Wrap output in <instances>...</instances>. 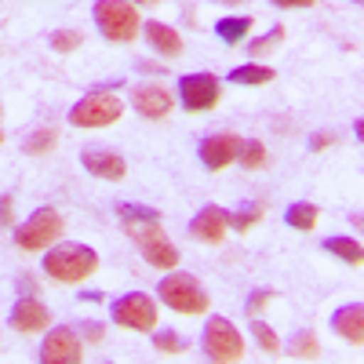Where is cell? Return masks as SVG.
<instances>
[{"instance_id": "1", "label": "cell", "mask_w": 364, "mask_h": 364, "mask_svg": "<svg viewBox=\"0 0 364 364\" xmlns=\"http://www.w3.org/2000/svg\"><path fill=\"white\" fill-rule=\"evenodd\" d=\"M117 219L124 223L128 237L139 245V252L146 255L149 266L157 269H175L178 266V248L168 240V233L161 230V215L146 204H132V200H120L117 204Z\"/></svg>"}, {"instance_id": "2", "label": "cell", "mask_w": 364, "mask_h": 364, "mask_svg": "<svg viewBox=\"0 0 364 364\" xmlns=\"http://www.w3.org/2000/svg\"><path fill=\"white\" fill-rule=\"evenodd\" d=\"M99 269V255L87 245H58L44 255V273L58 284H80Z\"/></svg>"}, {"instance_id": "3", "label": "cell", "mask_w": 364, "mask_h": 364, "mask_svg": "<svg viewBox=\"0 0 364 364\" xmlns=\"http://www.w3.org/2000/svg\"><path fill=\"white\" fill-rule=\"evenodd\" d=\"M157 299L164 306H171L175 314H204L211 306V295L204 291V284L193 273H168L157 284Z\"/></svg>"}, {"instance_id": "4", "label": "cell", "mask_w": 364, "mask_h": 364, "mask_svg": "<svg viewBox=\"0 0 364 364\" xmlns=\"http://www.w3.org/2000/svg\"><path fill=\"white\" fill-rule=\"evenodd\" d=\"M95 26L102 29L106 41H120V44L135 41L139 29H142L132 0H99L95 4Z\"/></svg>"}, {"instance_id": "5", "label": "cell", "mask_w": 364, "mask_h": 364, "mask_svg": "<svg viewBox=\"0 0 364 364\" xmlns=\"http://www.w3.org/2000/svg\"><path fill=\"white\" fill-rule=\"evenodd\" d=\"M124 113V102H120L113 91H91L84 95L73 109H70V124L73 128H109Z\"/></svg>"}, {"instance_id": "6", "label": "cell", "mask_w": 364, "mask_h": 364, "mask_svg": "<svg viewBox=\"0 0 364 364\" xmlns=\"http://www.w3.org/2000/svg\"><path fill=\"white\" fill-rule=\"evenodd\" d=\"M63 230H66L63 215H58L55 208H41V211H33V215L15 230V245L22 252H41V248L55 245V240L63 237Z\"/></svg>"}, {"instance_id": "7", "label": "cell", "mask_w": 364, "mask_h": 364, "mask_svg": "<svg viewBox=\"0 0 364 364\" xmlns=\"http://www.w3.org/2000/svg\"><path fill=\"white\" fill-rule=\"evenodd\" d=\"M109 314H113L117 328H128V331H154L157 328V302L142 291L120 295L109 306Z\"/></svg>"}, {"instance_id": "8", "label": "cell", "mask_w": 364, "mask_h": 364, "mask_svg": "<svg viewBox=\"0 0 364 364\" xmlns=\"http://www.w3.org/2000/svg\"><path fill=\"white\" fill-rule=\"evenodd\" d=\"M204 353L211 360H219V364L240 360V357H245V339H240V331L226 317H211L204 324Z\"/></svg>"}, {"instance_id": "9", "label": "cell", "mask_w": 364, "mask_h": 364, "mask_svg": "<svg viewBox=\"0 0 364 364\" xmlns=\"http://www.w3.org/2000/svg\"><path fill=\"white\" fill-rule=\"evenodd\" d=\"M223 95V84L215 73H186L178 77V102L186 113H204L219 102Z\"/></svg>"}, {"instance_id": "10", "label": "cell", "mask_w": 364, "mask_h": 364, "mask_svg": "<svg viewBox=\"0 0 364 364\" xmlns=\"http://www.w3.org/2000/svg\"><path fill=\"white\" fill-rule=\"evenodd\" d=\"M41 360L44 364H80L84 360V346L73 336V328H55L48 331V339L41 346Z\"/></svg>"}, {"instance_id": "11", "label": "cell", "mask_w": 364, "mask_h": 364, "mask_svg": "<svg viewBox=\"0 0 364 364\" xmlns=\"http://www.w3.org/2000/svg\"><path fill=\"white\" fill-rule=\"evenodd\" d=\"M230 223H226V211L215 208V204H204L197 215L190 219V237L193 240H204V245H223Z\"/></svg>"}, {"instance_id": "12", "label": "cell", "mask_w": 364, "mask_h": 364, "mask_svg": "<svg viewBox=\"0 0 364 364\" xmlns=\"http://www.w3.org/2000/svg\"><path fill=\"white\" fill-rule=\"evenodd\" d=\"M240 142H245V139L226 135V132L208 135V139L200 142V161H204V168L223 171L226 164H233V161H237V154H240Z\"/></svg>"}, {"instance_id": "13", "label": "cell", "mask_w": 364, "mask_h": 364, "mask_svg": "<svg viewBox=\"0 0 364 364\" xmlns=\"http://www.w3.org/2000/svg\"><path fill=\"white\" fill-rule=\"evenodd\" d=\"M80 164L87 168V175L109 178V182H120L128 175V161L113 154V149H80Z\"/></svg>"}, {"instance_id": "14", "label": "cell", "mask_w": 364, "mask_h": 364, "mask_svg": "<svg viewBox=\"0 0 364 364\" xmlns=\"http://www.w3.org/2000/svg\"><path fill=\"white\" fill-rule=\"evenodd\" d=\"M132 106L142 117H149V120H161V117H168L175 109V95L168 87H161V84H146V87L132 91Z\"/></svg>"}, {"instance_id": "15", "label": "cell", "mask_w": 364, "mask_h": 364, "mask_svg": "<svg viewBox=\"0 0 364 364\" xmlns=\"http://www.w3.org/2000/svg\"><path fill=\"white\" fill-rule=\"evenodd\" d=\"M51 324V314L41 299L33 295H22L15 306H11V328L22 331V336H29V331H44Z\"/></svg>"}, {"instance_id": "16", "label": "cell", "mask_w": 364, "mask_h": 364, "mask_svg": "<svg viewBox=\"0 0 364 364\" xmlns=\"http://www.w3.org/2000/svg\"><path fill=\"white\" fill-rule=\"evenodd\" d=\"M331 328H336V336L346 339L350 346H360L364 343V306H360V302L339 306L336 314H331Z\"/></svg>"}, {"instance_id": "17", "label": "cell", "mask_w": 364, "mask_h": 364, "mask_svg": "<svg viewBox=\"0 0 364 364\" xmlns=\"http://www.w3.org/2000/svg\"><path fill=\"white\" fill-rule=\"evenodd\" d=\"M142 29H146V41L154 44V48H157L161 55L175 58V55L182 51V37L175 33V29H171L168 22H157V18H149V22H146Z\"/></svg>"}, {"instance_id": "18", "label": "cell", "mask_w": 364, "mask_h": 364, "mask_svg": "<svg viewBox=\"0 0 364 364\" xmlns=\"http://www.w3.org/2000/svg\"><path fill=\"white\" fill-rule=\"evenodd\" d=\"M273 73L269 66H262V63H245V66H237V70H230V80L233 84H245V87H262V84H269Z\"/></svg>"}, {"instance_id": "19", "label": "cell", "mask_w": 364, "mask_h": 364, "mask_svg": "<svg viewBox=\"0 0 364 364\" xmlns=\"http://www.w3.org/2000/svg\"><path fill=\"white\" fill-rule=\"evenodd\" d=\"M317 204H310V200H299V204H291L288 211H284V223L288 226H295V230H302V233H310L314 226H317Z\"/></svg>"}, {"instance_id": "20", "label": "cell", "mask_w": 364, "mask_h": 364, "mask_svg": "<svg viewBox=\"0 0 364 364\" xmlns=\"http://www.w3.org/2000/svg\"><path fill=\"white\" fill-rule=\"evenodd\" d=\"M324 252L339 255V259L350 262V266H360V259H364V248L357 245L353 237H328V240H324Z\"/></svg>"}, {"instance_id": "21", "label": "cell", "mask_w": 364, "mask_h": 364, "mask_svg": "<svg viewBox=\"0 0 364 364\" xmlns=\"http://www.w3.org/2000/svg\"><path fill=\"white\" fill-rule=\"evenodd\" d=\"M255 22L248 18V15H240V18H223V22H215V33H219V41H226V44H240L248 37V29H252Z\"/></svg>"}, {"instance_id": "22", "label": "cell", "mask_w": 364, "mask_h": 364, "mask_svg": "<svg viewBox=\"0 0 364 364\" xmlns=\"http://www.w3.org/2000/svg\"><path fill=\"white\" fill-rule=\"evenodd\" d=\"M262 215H266L262 204H248V208H240V211H226V223L233 226V233H248Z\"/></svg>"}, {"instance_id": "23", "label": "cell", "mask_w": 364, "mask_h": 364, "mask_svg": "<svg viewBox=\"0 0 364 364\" xmlns=\"http://www.w3.org/2000/svg\"><path fill=\"white\" fill-rule=\"evenodd\" d=\"M237 161L240 164H245V168H262L266 164V146L259 142V139H245V142H240V154H237Z\"/></svg>"}, {"instance_id": "24", "label": "cell", "mask_w": 364, "mask_h": 364, "mask_svg": "<svg viewBox=\"0 0 364 364\" xmlns=\"http://www.w3.org/2000/svg\"><path fill=\"white\" fill-rule=\"evenodd\" d=\"M281 41H284V26H273L266 37H259V41H252V44H248V55H252V58H266V55H269L273 48H277Z\"/></svg>"}, {"instance_id": "25", "label": "cell", "mask_w": 364, "mask_h": 364, "mask_svg": "<svg viewBox=\"0 0 364 364\" xmlns=\"http://www.w3.org/2000/svg\"><path fill=\"white\" fill-rule=\"evenodd\" d=\"M58 142V132H51V128H41V132H33V135H29L26 139V154H33V157H41V154H48V149Z\"/></svg>"}, {"instance_id": "26", "label": "cell", "mask_w": 364, "mask_h": 364, "mask_svg": "<svg viewBox=\"0 0 364 364\" xmlns=\"http://www.w3.org/2000/svg\"><path fill=\"white\" fill-rule=\"evenodd\" d=\"M80 41H84L80 29H58V33H51V37H48V44H51L55 51H77V48H80Z\"/></svg>"}, {"instance_id": "27", "label": "cell", "mask_w": 364, "mask_h": 364, "mask_svg": "<svg viewBox=\"0 0 364 364\" xmlns=\"http://www.w3.org/2000/svg\"><path fill=\"white\" fill-rule=\"evenodd\" d=\"M252 331H255V339H259V346H262L266 353H277V350H281V339L273 336V328H269L266 321L252 317Z\"/></svg>"}, {"instance_id": "28", "label": "cell", "mask_w": 364, "mask_h": 364, "mask_svg": "<svg viewBox=\"0 0 364 364\" xmlns=\"http://www.w3.org/2000/svg\"><path fill=\"white\" fill-rule=\"evenodd\" d=\"M291 353H295V357H317L321 346H317V336H314V331H299V336L291 339Z\"/></svg>"}, {"instance_id": "29", "label": "cell", "mask_w": 364, "mask_h": 364, "mask_svg": "<svg viewBox=\"0 0 364 364\" xmlns=\"http://www.w3.org/2000/svg\"><path fill=\"white\" fill-rule=\"evenodd\" d=\"M154 350L157 353H182V336H175V331H157L154 336Z\"/></svg>"}, {"instance_id": "30", "label": "cell", "mask_w": 364, "mask_h": 364, "mask_svg": "<svg viewBox=\"0 0 364 364\" xmlns=\"http://www.w3.org/2000/svg\"><path fill=\"white\" fill-rule=\"evenodd\" d=\"M269 295H273V291H255V295L248 299V317H259V310L269 302Z\"/></svg>"}, {"instance_id": "31", "label": "cell", "mask_w": 364, "mask_h": 364, "mask_svg": "<svg viewBox=\"0 0 364 364\" xmlns=\"http://www.w3.org/2000/svg\"><path fill=\"white\" fill-rule=\"evenodd\" d=\"M0 226H11V193L0 197Z\"/></svg>"}, {"instance_id": "32", "label": "cell", "mask_w": 364, "mask_h": 364, "mask_svg": "<svg viewBox=\"0 0 364 364\" xmlns=\"http://www.w3.org/2000/svg\"><path fill=\"white\" fill-rule=\"evenodd\" d=\"M277 8H314L317 0H273Z\"/></svg>"}, {"instance_id": "33", "label": "cell", "mask_w": 364, "mask_h": 364, "mask_svg": "<svg viewBox=\"0 0 364 364\" xmlns=\"http://www.w3.org/2000/svg\"><path fill=\"white\" fill-rule=\"evenodd\" d=\"M328 142H331V135H314L310 139V149H328Z\"/></svg>"}, {"instance_id": "34", "label": "cell", "mask_w": 364, "mask_h": 364, "mask_svg": "<svg viewBox=\"0 0 364 364\" xmlns=\"http://www.w3.org/2000/svg\"><path fill=\"white\" fill-rule=\"evenodd\" d=\"M84 331H87V339H95V343L102 339V328L99 324H84Z\"/></svg>"}, {"instance_id": "35", "label": "cell", "mask_w": 364, "mask_h": 364, "mask_svg": "<svg viewBox=\"0 0 364 364\" xmlns=\"http://www.w3.org/2000/svg\"><path fill=\"white\" fill-rule=\"evenodd\" d=\"M211 4H245V0H211Z\"/></svg>"}, {"instance_id": "36", "label": "cell", "mask_w": 364, "mask_h": 364, "mask_svg": "<svg viewBox=\"0 0 364 364\" xmlns=\"http://www.w3.org/2000/svg\"><path fill=\"white\" fill-rule=\"evenodd\" d=\"M132 4H164V0H132Z\"/></svg>"}, {"instance_id": "37", "label": "cell", "mask_w": 364, "mask_h": 364, "mask_svg": "<svg viewBox=\"0 0 364 364\" xmlns=\"http://www.w3.org/2000/svg\"><path fill=\"white\" fill-rule=\"evenodd\" d=\"M0 142H4V132H0Z\"/></svg>"}]
</instances>
